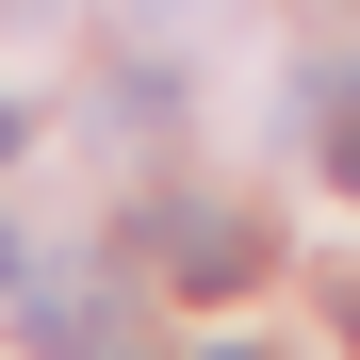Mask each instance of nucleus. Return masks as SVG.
Here are the masks:
<instances>
[{
  "mask_svg": "<svg viewBox=\"0 0 360 360\" xmlns=\"http://www.w3.org/2000/svg\"><path fill=\"white\" fill-rule=\"evenodd\" d=\"M17 278H33V246H17V229H0V295H17Z\"/></svg>",
  "mask_w": 360,
  "mask_h": 360,
  "instance_id": "nucleus-4",
  "label": "nucleus"
},
{
  "mask_svg": "<svg viewBox=\"0 0 360 360\" xmlns=\"http://www.w3.org/2000/svg\"><path fill=\"white\" fill-rule=\"evenodd\" d=\"M131 246H148L164 278H246V262H262V246H246L213 197H164V213H131Z\"/></svg>",
  "mask_w": 360,
  "mask_h": 360,
  "instance_id": "nucleus-2",
  "label": "nucleus"
},
{
  "mask_svg": "<svg viewBox=\"0 0 360 360\" xmlns=\"http://www.w3.org/2000/svg\"><path fill=\"white\" fill-rule=\"evenodd\" d=\"M213 360H262V344H213Z\"/></svg>",
  "mask_w": 360,
  "mask_h": 360,
  "instance_id": "nucleus-6",
  "label": "nucleus"
},
{
  "mask_svg": "<svg viewBox=\"0 0 360 360\" xmlns=\"http://www.w3.org/2000/svg\"><path fill=\"white\" fill-rule=\"evenodd\" d=\"M0 148H17V98H0Z\"/></svg>",
  "mask_w": 360,
  "mask_h": 360,
  "instance_id": "nucleus-5",
  "label": "nucleus"
},
{
  "mask_svg": "<svg viewBox=\"0 0 360 360\" xmlns=\"http://www.w3.org/2000/svg\"><path fill=\"white\" fill-rule=\"evenodd\" d=\"M17 344H49V360H115V344H131V311H115V278L33 262V278H17Z\"/></svg>",
  "mask_w": 360,
  "mask_h": 360,
  "instance_id": "nucleus-1",
  "label": "nucleus"
},
{
  "mask_svg": "<svg viewBox=\"0 0 360 360\" xmlns=\"http://www.w3.org/2000/svg\"><path fill=\"white\" fill-rule=\"evenodd\" d=\"M311 115H328V180L360 197V66H328V98H311Z\"/></svg>",
  "mask_w": 360,
  "mask_h": 360,
  "instance_id": "nucleus-3",
  "label": "nucleus"
}]
</instances>
